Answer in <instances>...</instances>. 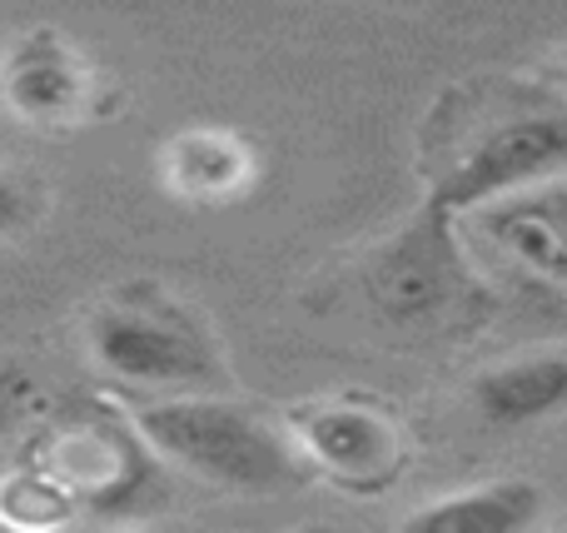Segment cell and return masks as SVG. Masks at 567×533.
<instances>
[{"label": "cell", "instance_id": "6da1fadb", "mask_svg": "<svg viewBox=\"0 0 567 533\" xmlns=\"http://www.w3.org/2000/svg\"><path fill=\"white\" fill-rule=\"evenodd\" d=\"M125 419L155 464L199 479L205 489L239 499H279L309 484V464L293 439L265 409L229 394H175V399H120Z\"/></svg>", "mask_w": 567, "mask_h": 533}, {"label": "cell", "instance_id": "7a4b0ae2", "mask_svg": "<svg viewBox=\"0 0 567 533\" xmlns=\"http://www.w3.org/2000/svg\"><path fill=\"white\" fill-rule=\"evenodd\" d=\"M85 359L120 389V399L219 394L225 365L209 325L159 285H120L80 319Z\"/></svg>", "mask_w": 567, "mask_h": 533}, {"label": "cell", "instance_id": "3957f363", "mask_svg": "<svg viewBox=\"0 0 567 533\" xmlns=\"http://www.w3.org/2000/svg\"><path fill=\"white\" fill-rule=\"evenodd\" d=\"M567 170V110H508V115L488 120L473 130L453 160L433 175V189L423 205L439 215H483L508 199H523L533 189H548Z\"/></svg>", "mask_w": 567, "mask_h": 533}, {"label": "cell", "instance_id": "277c9868", "mask_svg": "<svg viewBox=\"0 0 567 533\" xmlns=\"http://www.w3.org/2000/svg\"><path fill=\"white\" fill-rule=\"evenodd\" d=\"M284 434L313 479L353 499L389 494L409 469V434L399 414L369 394H313L279 414Z\"/></svg>", "mask_w": 567, "mask_h": 533}, {"label": "cell", "instance_id": "5b68a950", "mask_svg": "<svg viewBox=\"0 0 567 533\" xmlns=\"http://www.w3.org/2000/svg\"><path fill=\"white\" fill-rule=\"evenodd\" d=\"M363 299L383 325H443L473 299V275L453 239V219L423 205L399 235H389L363 265Z\"/></svg>", "mask_w": 567, "mask_h": 533}, {"label": "cell", "instance_id": "8992f818", "mask_svg": "<svg viewBox=\"0 0 567 533\" xmlns=\"http://www.w3.org/2000/svg\"><path fill=\"white\" fill-rule=\"evenodd\" d=\"M0 110L40 135H65L105 115L110 90L80 40L55 25H30L0 50Z\"/></svg>", "mask_w": 567, "mask_h": 533}, {"label": "cell", "instance_id": "52a82bcc", "mask_svg": "<svg viewBox=\"0 0 567 533\" xmlns=\"http://www.w3.org/2000/svg\"><path fill=\"white\" fill-rule=\"evenodd\" d=\"M25 459L40 464L75 499L80 514L125 509L155 474V454L145 449V439L135 434V424L125 419L120 404L55 429H40L35 444L25 449Z\"/></svg>", "mask_w": 567, "mask_h": 533}, {"label": "cell", "instance_id": "ba28073f", "mask_svg": "<svg viewBox=\"0 0 567 533\" xmlns=\"http://www.w3.org/2000/svg\"><path fill=\"white\" fill-rule=\"evenodd\" d=\"M159 185L179 205L219 209L235 205L255 189L259 180V155L249 145V135L229 125H185L159 145Z\"/></svg>", "mask_w": 567, "mask_h": 533}, {"label": "cell", "instance_id": "9c48e42d", "mask_svg": "<svg viewBox=\"0 0 567 533\" xmlns=\"http://www.w3.org/2000/svg\"><path fill=\"white\" fill-rule=\"evenodd\" d=\"M473 219L518 269L538 275L543 285L567 289V189H533V195L483 209Z\"/></svg>", "mask_w": 567, "mask_h": 533}, {"label": "cell", "instance_id": "30bf717a", "mask_svg": "<svg viewBox=\"0 0 567 533\" xmlns=\"http://www.w3.org/2000/svg\"><path fill=\"white\" fill-rule=\"evenodd\" d=\"M473 409L488 429H528L567 409V355H523L473 379Z\"/></svg>", "mask_w": 567, "mask_h": 533}, {"label": "cell", "instance_id": "8fae6325", "mask_svg": "<svg viewBox=\"0 0 567 533\" xmlns=\"http://www.w3.org/2000/svg\"><path fill=\"white\" fill-rule=\"evenodd\" d=\"M543 514V489L528 479H498V484L458 489L419 504L399 524V533H528Z\"/></svg>", "mask_w": 567, "mask_h": 533}, {"label": "cell", "instance_id": "7c38bea8", "mask_svg": "<svg viewBox=\"0 0 567 533\" xmlns=\"http://www.w3.org/2000/svg\"><path fill=\"white\" fill-rule=\"evenodd\" d=\"M80 519V504L45 474L20 459L0 474V529L6 533H65Z\"/></svg>", "mask_w": 567, "mask_h": 533}, {"label": "cell", "instance_id": "4fadbf2b", "mask_svg": "<svg viewBox=\"0 0 567 533\" xmlns=\"http://www.w3.org/2000/svg\"><path fill=\"white\" fill-rule=\"evenodd\" d=\"M50 419V389L20 355L0 349V449L35 444Z\"/></svg>", "mask_w": 567, "mask_h": 533}, {"label": "cell", "instance_id": "5bb4252c", "mask_svg": "<svg viewBox=\"0 0 567 533\" xmlns=\"http://www.w3.org/2000/svg\"><path fill=\"white\" fill-rule=\"evenodd\" d=\"M40 215H45V189H40L25 170L0 160V245L20 239L25 229H35Z\"/></svg>", "mask_w": 567, "mask_h": 533}, {"label": "cell", "instance_id": "9a60e30c", "mask_svg": "<svg viewBox=\"0 0 567 533\" xmlns=\"http://www.w3.org/2000/svg\"><path fill=\"white\" fill-rule=\"evenodd\" d=\"M543 75H548L558 90H567V60H558V65H548V70H543Z\"/></svg>", "mask_w": 567, "mask_h": 533}, {"label": "cell", "instance_id": "2e32d148", "mask_svg": "<svg viewBox=\"0 0 567 533\" xmlns=\"http://www.w3.org/2000/svg\"><path fill=\"white\" fill-rule=\"evenodd\" d=\"M115 533H155V529H115Z\"/></svg>", "mask_w": 567, "mask_h": 533}]
</instances>
